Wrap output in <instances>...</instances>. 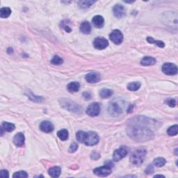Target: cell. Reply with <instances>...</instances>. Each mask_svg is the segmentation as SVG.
Segmentation results:
<instances>
[{"label":"cell","mask_w":178,"mask_h":178,"mask_svg":"<svg viewBox=\"0 0 178 178\" xmlns=\"http://www.w3.org/2000/svg\"><path fill=\"white\" fill-rule=\"evenodd\" d=\"M127 132L130 138L137 142H145L154 138V133L152 130L142 125H129Z\"/></svg>","instance_id":"6da1fadb"},{"label":"cell","mask_w":178,"mask_h":178,"mask_svg":"<svg viewBox=\"0 0 178 178\" xmlns=\"http://www.w3.org/2000/svg\"><path fill=\"white\" fill-rule=\"evenodd\" d=\"M147 151L145 148H140L136 149L130 157V161L135 166H140L145 160Z\"/></svg>","instance_id":"7a4b0ae2"},{"label":"cell","mask_w":178,"mask_h":178,"mask_svg":"<svg viewBox=\"0 0 178 178\" xmlns=\"http://www.w3.org/2000/svg\"><path fill=\"white\" fill-rule=\"evenodd\" d=\"M59 102H60V104L63 108H64L66 110H68L70 112L79 113L81 111V106L76 102H72L70 100L61 99L59 100Z\"/></svg>","instance_id":"3957f363"},{"label":"cell","mask_w":178,"mask_h":178,"mask_svg":"<svg viewBox=\"0 0 178 178\" xmlns=\"http://www.w3.org/2000/svg\"><path fill=\"white\" fill-rule=\"evenodd\" d=\"M100 138L96 132H86L84 136L83 143L88 146H93L99 143Z\"/></svg>","instance_id":"277c9868"},{"label":"cell","mask_w":178,"mask_h":178,"mask_svg":"<svg viewBox=\"0 0 178 178\" xmlns=\"http://www.w3.org/2000/svg\"><path fill=\"white\" fill-rule=\"evenodd\" d=\"M111 172H112V167L110 166L107 165L105 164V165L101 167L95 168L93 170V173L95 175H97L99 177H106L108 176L109 175H110Z\"/></svg>","instance_id":"5b68a950"},{"label":"cell","mask_w":178,"mask_h":178,"mask_svg":"<svg viewBox=\"0 0 178 178\" xmlns=\"http://www.w3.org/2000/svg\"><path fill=\"white\" fill-rule=\"evenodd\" d=\"M129 150L126 146H121L118 150H115L114 153L113 154V159L114 161H119L121 160L122 158L126 156L128 153Z\"/></svg>","instance_id":"8992f818"},{"label":"cell","mask_w":178,"mask_h":178,"mask_svg":"<svg viewBox=\"0 0 178 178\" xmlns=\"http://www.w3.org/2000/svg\"><path fill=\"white\" fill-rule=\"evenodd\" d=\"M162 72L167 75H175L177 73V67L174 63H166L162 66Z\"/></svg>","instance_id":"52a82bcc"},{"label":"cell","mask_w":178,"mask_h":178,"mask_svg":"<svg viewBox=\"0 0 178 178\" xmlns=\"http://www.w3.org/2000/svg\"><path fill=\"white\" fill-rule=\"evenodd\" d=\"M109 38L116 45H120L123 41V35L120 30L116 29L109 35Z\"/></svg>","instance_id":"ba28073f"},{"label":"cell","mask_w":178,"mask_h":178,"mask_svg":"<svg viewBox=\"0 0 178 178\" xmlns=\"http://www.w3.org/2000/svg\"><path fill=\"white\" fill-rule=\"evenodd\" d=\"M100 112V106L97 102H93V103L91 104L90 105L88 106L87 109H86V113L88 116H97L99 115Z\"/></svg>","instance_id":"9c48e42d"},{"label":"cell","mask_w":178,"mask_h":178,"mask_svg":"<svg viewBox=\"0 0 178 178\" xmlns=\"http://www.w3.org/2000/svg\"><path fill=\"white\" fill-rule=\"evenodd\" d=\"M109 42L108 40L103 37H98L93 41V46L97 49H104L108 47Z\"/></svg>","instance_id":"30bf717a"},{"label":"cell","mask_w":178,"mask_h":178,"mask_svg":"<svg viewBox=\"0 0 178 178\" xmlns=\"http://www.w3.org/2000/svg\"><path fill=\"white\" fill-rule=\"evenodd\" d=\"M108 110L110 115L113 116H118L122 113V108L119 106V104L116 102H111L109 106Z\"/></svg>","instance_id":"8fae6325"},{"label":"cell","mask_w":178,"mask_h":178,"mask_svg":"<svg viewBox=\"0 0 178 178\" xmlns=\"http://www.w3.org/2000/svg\"><path fill=\"white\" fill-rule=\"evenodd\" d=\"M114 15L118 18H121L125 16V9L121 4H116L113 8Z\"/></svg>","instance_id":"7c38bea8"},{"label":"cell","mask_w":178,"mask_h":178,"mask_svg":"<svg viewBox=\"0 0 178 178\" xmlns=\"http://www.w3.org/2000/svg\"><path fill=\"white\" fill-rule=\"evenodd\" d=\"M85 79L86 81L88 82V83L94 84L100 81L101 76L97 72H90L86 75Z\"/></svg>","instance_id":"4fadbf2b"},{"label":"cell","mask_w":178,"mask_h":178,"mask_svg":"<svg viewBox=\"0 0 178 178\" xmlns=\"http://www.w3.org/2000/svg\"><path fill=\"white\" fill-rule=\"evenodd\" d=\"M40 129L41 131L45 133H50L54 130V125L52 122L47 120H45L40 123Z\"/></svg>","instance_id":"5bb4252c"},{"label":"cell","mask_w":178,"mask_h":178,"mask_svg":"<svg viewBox=\"0 0 178 178\" xmlns=\"http://www.w3.org/2000/svg\"><path fill=\"white\" fill-rule=\"evenodd\" d=\"M25 138L24 134L22 133H17L15 134L14 137H13V143L17 146V147H22L24 144Z\"/></svg>","instance_id":"9a60e30c"},{"label":"cell","mask_w":178,"mask_h":178,"mask_svg":"<svg viewBox=\"0 0 178 178\" xmlns=\"http://www.w3.org/2000/svg\"><path fill=\"white\" fill-rule=\"evenodd\" d=\"M92 22L96 28L101 29L104 26V20L101 15H95L92 19Z\"/></svg>","instance_id":"2e32d148"},{"label":"cell","mask_w":178,"mask_h":178,"mask_svg":"<svg viewBox=\"0 0 178 178\" xmlns=\"http://www.w3.org/2000/svg\"><path fill=\"white\" fill-rule=\"evenodd\" d=\"M156 59L151 56H145L141 61V64L144 66H149L154 65L156 63Z\"/></svg>","instance_id":"e0dca14e"},{"label":"cell","mask_w":178,"mask_h":178,"mask_svg":"<svg viewBox=\"0 0 178 178\" xmlns=\"http://www.w3.org/2000/svg\"><path fill=\"white\" fill-rule=\"evenodd\" d=\"M79 88H80V84H79V82L76 81L70 82L67 86L68 91L70 93L77 92V91H79Z\"/></svg>","instance_id":"ac0fdd59"},{"label":"cell","mask_w":178,"mask_h":178,"mask_svg":"<svg viewBox=\"0 0 178 178\" xmlns=\"http://www.w3.org/2000/svg\"><path fill=\"white\" fill-rule=\"evenodd\" d=\"M61 169L59 166H54L50 168L48 170L49 175L52 177H59L61 174Z\"/></svg>","instance_id":"d6986e66"},{"label":"cell","mask_w":178,"mask_h":178,"mask_svg":"<svg viewBox=\"0 0 178 178\" xmlns=\"http://www.w3.org/2000/svg\"><path fill=\"white\" fill-rule=\"evenodd\" d=\"M80 31L84 34H89L91 31V26L88 22H83L80 25Z\"/></svg>","instance_id":"ffe728a7"},{"label":"cell","mask_w":178,"mask_h":178,"mask_svg":"<svg viewBox=\"0 0 178 178\" xmlns=\"http://www.w3.org/2000/svg\"><path fill=\"white\" fill-rule=\"evenodd\" d=\"M95 3V1H91V0H81L78 2V5L81 8H88Z\"/></svg>","instance_id":"44dd1931"},{"label":"cell","mask_w":178,"mask_h":178,"mask_svg":"<svg viewBox=\"0 0 178 178\" xmlns=\"http://www.w3.org/2000/svg\"><path fill=\"white\" fill-rule=\"evenodd\" d=\"M113 91L109 88H102L100 91V95L102 98H109L113 95Z\"/></svg>","instance_id":"7402d4cb"},{"label":"cell","mask_w":178,"mask_h":178,"mask_svg":"<svg viewBox=\"0 0 178 178\" xmlns=\"http://www.w3.org/2000/svg\"><path fill=\"white\" fill-rule=\"evenodd\" d=\"M1 127H2V128L4 129V130L5 132H13V130L15 129V125L13 124V123L4 122L3 123H2Z\"/></svg>","instance_id":"603a6c76"},{"label":"cell","mask_w":178,"mask_h":178,"mask_svg":"<svg viewBox=\"0 0 178 178\" xmlns=\"http://www.w3.org/2000/svg\"><path fill=\"white\" fill-rule=\"evenodd\" d=\"M57 136L58 137L61 139V141H65L68 138V132L67 129H63L59 130V131L57 132Z\"/></svg>","instance_id":"cb8c5ba5"},{"label":"cell","mask_w":178,"mask_h":178,"mask_svg":"<svg viewBox=\"0 0 178 178\" xmlns=\"http://www.w3.org/2000/svg\"><path fill=\"white\" fill-rule=\"evenodd\" d=\"M141 84L140 82H138V81L131 82V83L128 84V85H127V89L131 91H136L141 88Z\"/></svg>","instance_id":"d4e9b609"},{"label":"cell","mask_w":178,"mask_h":178,"mask_svg":"<svg viewBox=\"0 0 178 178\" xmlns=\"http://www.w3.org/2000/svg\"><path fill=\"white\" fill-rule=\"evenodd\" d=\"M11 14V10L8 7L2 8L0 10V16L2 18H6L10 16Z\"/></svg>","instance_id":"484cf974"},{"label":"cell","mask_w":178,"mask_h":178,"mask_svg":"<svg viewBox=\"0 0 178 178\" xmlns=\"http://www.w3.org/2000/svg\"><path fill=\"white\" fill-rule=\"evenodd\" d=\"M154 165L155 166H157V167H162V166H164L165 165L166 163V159L164 158H162V157H157V158L154 159Z\"/></svg>","instance_id":"4316f807"},{"label":"cell","mask_w":178,"mask_h":178,"mask_svg":"<svg viewBox=\"0 0 178 178\" xmlns=\"http://www.w3.org/2000/svg\"><path fill=\"white\" fill-rule=\"evenodd\" d=\"M177 129L178 126L177 125H173V126L170 127L167 130V134L170 136H176L177 134Z\"/></svg>","instance_id":"83f0119b"},{"label":"cell","mask_w":178,"mask_h":178,"mask_svg":"<svg viewBox=\"0 0 178 178\" xmlns=\"http://www.w3.org/2000/svg\"><path fill=\"white\" fill-rule=\"evenodd\" d=\"M147 41L150 43H154V44H156L157 46L159 47H161L163 48L165 46V44H164V42H162L161 40H155L152 37H148L147 38Z\"/></svg>","instance_id":"f1b7e54d"},{"label":"cell","mask_w":178,"mask_h":178,"mask_svg":"<svg viewBox=\"0 0 178 178\" xmlns=\"http://www.w3.org/2000/svg\"><path fill=\"white\" fill-rule=\"evenodd\" d=\"M63 62V59H61L60 56H54L52 59L51 60V63L52 64H53L54 65H61L62 64Z\"/></svg>","instance_id":"f546056e"},{"label":"cell","mask_w":178,"mask_h":178,"mask_svg":"<svg viewBox=\"0 0 178 178\" xmlns=\"http://www.w3.org/2000/svg\"><path fill=\"white\" fill-rule=\"evenodd\" d=\"M29 97V99H30L31 101H33V102H42L44 99L42 97H38V96H36L35 95L33 94V93H29L28 95H27Z\"/></svg>","instance_id":"4dcf8cb0"},{"label":"cell","mask_w":178,"mask_h":178,"mask_svg":"<svg viewBox=\"0 0 178 178\" xmlns=\"http://www.w3.org/2000/svg\"><path fill=\"white\" fill-rule=\"evenodd\" d=\"M13 177H17V178H26L28 177V174L26 171L24 170H21V171H18V172L15 173L13 175Z\"/></svg>","instance_id":"1f68e13d"},{"label":"cell","mask_w":178,"mask_h":178,"mask_svg":"<svg viewBox=\"0 0 178 178\" xmlns=\"http://www.w3.org/2000/svg\"><path fill=\"white\" fill-rule=\"evenodd\" d=\"M77 149H78V145H77V143H72L71 145H70V147L69 148V152H70V153H73V152H75Z\"/></svg>","instance_id":"d6a6232c"},{"label":"cell","mask_w":178,"mask_h":178,"mask_svg":"<svg viewBox=\"0 0 178 178\" xmlns=\"http://www.w3.org/2000/svg\"><path fill=\"white\" fill-rule=\"evenodd\" d=\"M165 102L170 107H174L176 105V101L175 99H168L166 100Z\"/></svg>","instance_id":"836d02e7"},{"label":"cell","mask_w":178,"mask_h":178,"mask_svg":"<svg viewBox=\"0 0 178 178\" xmlns=\"http://www.w3.org/2000/svg\"><path fill=\"white\" fill-rule=\"evenodd\" d=\"M145 172L146 174H148V175L152 174V173H154V167L152 166V165L148 166V167L146 168Z\"/></svg>","instance_id":"e575fe53"},{"label":"cell","mask_w":178,"mask_h":178,"mask_svg":"<svg viewBox=\"0 0 178 178\" xmlns=\"http://www.w3.org/2000/svg\"><path fill=\"white\" fill-rule=\"evenodd\" d=\"M0 177L3 178L8 177H9L8 171L7 170H2L1 171H0Z\"/></svg>","instance_id":"d590c367"},{"label":"cell","mask_w":178,"mask_h":178,"mask_svg":"<svg viewBox=\"0 0 178 178\" xmlns=\"http://www.w3.org/2000/svg\"><path fill=\"white\" fill-rule=\"evenodd\" d=\"M83 96L85 97L86 100H90L91 98V95L88 92H85L83 93Z\"/></svg>","instance_id":"8d00e7d4"},{"label":"cell","mask_w":178,"mask_h":178,"mask_svg":"<svg viewBox=\"0 0 178 178\" xmlns=\"http://www.w3.org/2000/svg\"><path fill=\"white\" fill-rule=\"evenodd\" d=\"M62 27L65 29V31H67V32H70V31H71V29H70L68 25H64V26H62Z\"/></svg>","instance_id":"74e56055"},{"label":"cell","mask_w":178,"mask_h":178,"mask_svg":"<svg viewBox=\"0 0 178 178\" xmlns=\"http://www.w3.org/2000/svg\"><path fill=\"white\" fill-rule=\"evenodd\" d=\"M129 107H130V109H127V113H130V112H132V108H133L134 107V106L133 105H130L129 106Z\"/></svg>","instance_id":"f35d334b"},{"label":"cell","mask_w":178,"mask_h":178,"mask_svg":"<svg viewBox=\"0 0 178 178\" xmlns=\"http://www.w3.org/2000/svg\"><path fill=\"white\" fill-rule=\"evenodd\" d=\"M164 177V175H155L154 177Z\"/></svg>","instance_id":"ab89813d"}]
</instances>
